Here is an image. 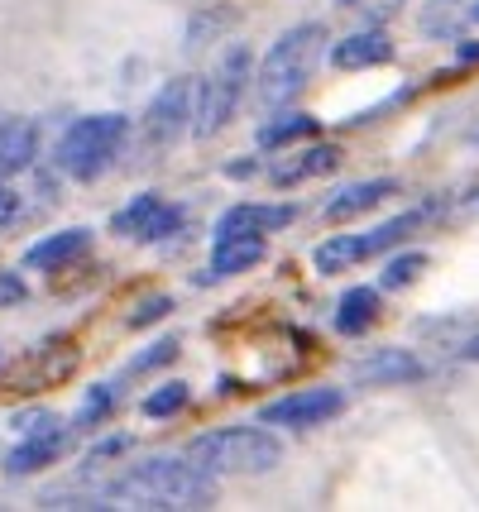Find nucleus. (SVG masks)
Masks as SVG:
<instances>
[{"label": "nucleus", "mask_w": 479, "mask_h": 512, "mask_svg": "<svg viewBox=\"0 0 479 512\" xmlns=\"http://www.w3.org/2000/svg\"><path fill=\"white\" fill-rule=\"evenodd\" d=\"M115 498H139L149 508H206L216 498L211 474L197 469L192 460H144V465L125 469L111 484Z\"/></svg>", "instance_id": "nucleus-1"}, {"label": "nucleus", "mask_w": 479, "mask_h": 512, "mask_svg": "<svg viewBox=\"0 0 479 512\" xmlns=\"http://www.w3.org/2000/svg\"><path fill=\"white\" fill-rule=\"evenodd\" d=\"M321 48H326V24H293L288 34H278L264 67H259V101L264 106H288L297 91L312 82Z\"/></svg>", "instance_id": "nucleus-2"}, {"label": "nucleus", "mask_w": 479, "mask_h": 512, "mask_svg": "<svg viewBox=\"0 0 479 512\" xmlns=\"http://www.w3.org/2000/svg\"><path fill=\"white\" fill-rule=\"evenodd\" d=\"M187 460L206 474H269L283 460V446L259 426H226V431L197 436L187 446Z\"/></svg>", "instance_id": "nucleus-3"}, {"label": "nucleus", "mask_w": 479, "mask_h": 512, "mask_svg": "<svg viewBox=\"0 0 479 512\" xmlns=\"http://www.w3.org/2000/svg\"><path fill=\"white\" fill-rule=\"evenodd\" d=\"M125 130H130V120L125 115H87V120H77L68 134H63V144H58V168L77 182H92L101 178L106 168H111V158L120 154V144H125Z\"/></svg>", "instance_id": "nucleus-4"}, {"label": "nucleus", "mask_w": 479, "mask_h": 512, "mask_svg": "<svg viewBox=\"0 0 479 512\" xmlns=\"http://www.w3.org/2000/svg\"><path fill=\"white\" fill-rule=\"evenodd\" d=\"M250 48L235 44L221 58V67L211 72L202 82V91H197V111H192V134L197 139H211V134L226 130V120L235 115V106H240V96H245V82H250Z\"/></svg>", "instance_id": "nucleus-5"}, {"label": "nucleus", "mask_w": 479, "mask_h": 512, "mask_svg": "<svg viewBox=\"0 0 479 512\" xmlns=\"http://www.w3.org/2000/svg\"><path fill=\"white\" fill-rule=\"evenodd\" d=\"M422 221H427V211H403V216L374 225V230H360V235H331L326 245H317V268L321 273H341L350 264H365V259L384 254V249L403 245Z\"/></svg>", "instance_id": "nucleus-6"}, {"label": "nucleus", "mask_w": 479, "mask_h": 512, "mask_svg": "<svg viewBox=\"0 0 479 512\" xmlns=\"http://www.w3.org/2000/svg\"><path fill=\"white\" fill-rule=\"evenodd\" d=\"M345 412V398L336 388H307V393H288V398L269 402L259 412V422L269 426H321Z\"/></svg>", "instance_id": "nucleus-7"}, {"label": "nucleus", "mask_w": 479, "mask_h": 512, "mask_svg": "<svg viewBox=\"0 0 479 512\" xmlns=\"http://www.w3.org/2000/svg\"><path fill=\"white\" fill-rule=\"evenodd\" d=\"M187 101H192V82H187V77L168 82V87L154 96V106L144 115V139H149V149H168V144L187 130V120H192Z\"/></svg>", "instance_id": "nucleus-8"}, {"label": "nucleus", "mask_w": 479, "mask_h": 512, "mask_svg": "<svg viewBox=\"0 0 479 512\" xmlns=\"http://www.w3.org/2000/svg\"><path fill=\"white\" fill-rule=\"evenodd\" d=\"M350 374L360 383H417V379H427V364L412 355V350H374V355L355 359Z\"/></svg>", "instance_id": "nucleus-9"}, {"label": "nucleus", "mask_w": 479, "mask_h": 512, "mask_svg": "<svg viewBox=\"0 0 479 512\" xmlns=\"http://www.w3.org/2000/svg\"><path fill=\"white\" fill-rule=\"evenodd\" d=\"M63 450H68V426L48 422V426H39V431H29V436H24V446L10 450L5 469H10V474H39V469L53 465Z\"/></svg>", "instance_id": "nucleus-10"}, {"label": "nucleus", "mask_w": 479, "mask_h": 512, "mask_svg": "<svg viewBox=\"0 0 479 512\" xmlns=\"http://www.w3.org/2000/svg\"><path fill=\"white\" fill-rule=\"evenodd\" d=\"M398 192V182L393 178H369V182H355V187H341L336 197L321 206V216L331 225H341V221H355V216H365V211H374L379 201H388Z\"/></svg>", "instance_id": "nucleus-11"}, {"label": "nucleus", "mask_w": 479, "mask_h": 512, "mask_svg": "<svg viewBox=\"0 0 479 512\" xmlns=\"http://www.w3.org/2000/svg\"><path fill=\"white\" fill-rule=\"evenodd\" d=\"M393 58V39H388L379 24H369L360 34H350L341 44H331V63L341 67V72H360V67H379Z\"/></svg>", "instance_id": "nucleus-12"}, {"label": "nucleus", "mask_w": 479, "mask_h": 512, "mask_svg": "<svg viewBox=\"0 0 479 512\" xmlns=\"http://www.w3.org/2000/svg\"><path fill=\"white\" fill-rule=\"evenodd\" d=\"M293 216H297L293 206H230L226 216L216 221V240H230V235H264V230L288 225Z\"/></svg>", "instance_id": "nucleus-13"}, {"label": "nucleus", "mask_w": 479, "mask_h": 512, "mask_svg": "<svg viewBox=\"0 0 479 512\" xmlns=\"http://www.w3.org/2000/svg\"><path fill=\"white\" fill-rule=\"evenodd\" d=\"M264 259V235H230V240H216V254H211V273H202L197 283H216V278H230V273H245Z\"/></svg>", "instance_id": "nucleus-14"}, {"label": "nucleus", "mask_w": 479, "mask_h": 512, "mask_svg": "<svg viewBox=\"0 0 479 512\" xmlns=\"http://www.w3.org/2000/svg\"><path fill=\"white\" fill-rule=\"evenodd\" d=\"M336 163H341V149H336V144H312V149H302V154L274 163L269 178H274L278 187H293V182H307V178H326Z\"/></svg>", "instance_id": "nucleus-15"}, {"label": "nucleus", "mask_w": 479, "mask_h": 512, "mask_svg": "<svg viewBox=\"0 0 479 512\" xmlns=\"http://www.w3.org/2000/svg\"><path fill=\"white\" fill-rule=\"evenodd\" d=\"M39 154V125L34 120H5L0 125V178L29 168Z\"/></svg>", "instance_id": "nucleus-16"}, {"label": "nucleus", "mask_w": 479, "mask_h": 512, "mask_svg": "<svg viewBox=\"0 0 479 512\" xmlns=\"http://www.w3.org/2000/svg\"><path fill=\"white\" fill-rule=\"evenodd\" d=\"M87 245H92V230L72 225V230H58V235L39 240V245L24 254V264H29V268H63V264H72V259H77Z\"/></svg>", "instance_id": "nucleus-17"}, {"label": "nucleus", "mask_w": 479, "mask_h": 512, "mask_svg": "<svg viewBox=\"0 0 479 512\" xmlns=\"http://www.w3.org/2000/svg\"><path fill=\"white\" fill-rule=\"evenodd\" d=\"M374 316H379V288H350L336 307V331L360 335L374 326Z\"/></svg>", "instance_id": "nucleus-18"}, {"label": "nucleus", "mask_w": 479, "mask_h": 512, "mask_svg": "<svg viewBox=\"0 0 479 512\" xmlns=\"http://www.w3.org/2000/svg\"><path fill=\"white\" fill-rule=\"evenodd\" d=\"M470 15H475V0H427L417 24H422L427 39H446V34H456Z\"/></svg>", "instance_id": "nucleus-19"}, {"label": "nucleus", "mask_w": 479, "mask_h": 512, "mask_svg": "<svg viewBox=\"0 0 479 512\" xmlns=\"http://www.w3.org/2000/svg\"><path fill=\"white\" fill-rule=\"evenodd\" d=\"M321 125L312 120V115L302 111H288V115H274L264 130H259V144L264 149H278V144H293V139H307V134H317Z\"/></svg>", "instance_id": "nucleus-20"}, {"label": "nucleus", "mask_w": 479, "mask_h": 512, "mask_svg": "<svg viewBox=\"0 0 479 512\" xmlns=\"http://www.w3.org/2000/svg\"><path fill=\"white\" fill-rule=\"evenodd\" d=\"M159 206H163V201L154 197V192H144V197H135L125 211H115L111 230H115V235H125V240H139V235H144V225L154 221V211H159Z\"/></svg>", "instance_id": "nucleus-21"}, {"label": "nucleus", "mask_w": 479, "mask_h": 512, "mask_svg": "<svg viewBox=\"0 0 479 512\" xmlns=\"http://www.w3.org/2000/svg\"><path fill=\"white\" fill-rule=\"evenodd\" d=\"M422 268H427V254H398V259H388L384 278H379V288H388V292L412 288V283L422 278Z\"/></svg>", "instance_id": "nucleus-22"}, {"label": "nucleus", "mask_w": 479, "mask_h": 512, "mask_svg": "<svg viewBox=\"0 0 479 512\" xmlns=\"http://www.w3.org/2000/svg\"><path fill=\"white\" fill-rule=\"evenodd\" d=\"M187 407V383H163L144 398V417H173Z\"/></svg>", "instance_id": "nucleus-23"}, {"label": "nucleus", "mask_w": 479, "mask_h": 512, "mask_svg": "<svg viewBox=\"0 0 479 512\" xmlns=\"http://www.w3.org/2000/svg\"><path fill=\"white\" fill-rule=\"evenodd\" d=\"M345 15H355L360 24H384L403 10V0H341Z\"/></svg>", "instance_id": "nucleus-24"}, {"label": "nucleus", "mask_w": 479, "mask_h": 512, "mask_svg": "<svg viewBox=\"0 0 479 512\" xmlns=\"http://www.w3.org/2000/svg\"><path fill=\"white\" fill-rule=\"evenodd\" d=\"M178 225H183V211H178V206H159V211H154V221L144 225V235H139V240H144V245H154V240H168V235H173Z\"/></svg>", "instance_id": "nucleus-25"}, {"label": "nucleus", "mask_w": 479, "mask_h": 512, "mask_svg": "<svg viewBox=\"0 0 479 512\" xmlns=\"http://www.w3.org/2000/svg\"><path fill=\"white\" fill-rule=\"evenodd\" d=\"M178 355V340H159V345H149L139 359H130V369L125 374H144V369H159V364H168V359Z\"/></svg>", "instance_id": "nucleus-26"}, {"label": "nucleus", "mask_w": 479, "mask_h": 512, "mask_svg": "<svg viewBox=\"0 0 479 512\" xmlns=\"http://www.w3.org/2000/svg\"><path fill=\"white\" fill-rule=\"evenodd\" d=\"M173 312V302H168V297H149V302H139L135 312L125 316V326H130V331H139V326H154V321H159V316H168Z\"/></svg>", "instance_id": "nucleus-27"}, {"label": "nucleus", "mask_w": 479, "mask_h": 512, "mask_svg": "<svg viewBox=\"0 0 479 512\" xmlns=\"http://www.w3.org/2000/svg\"><path fill=\"white\" fill-rule=\"evenodd\" d=\"M106 412H111V388H92L87 402H82V412H77V426H96Z\"/></svg>", "instance_id": "nucleus-28"}, {"label": "nucleus", "mask_w": 479, "mask_h": 512, "mask_svg": "<svg viewBox=\"0 0 479 512\" xmlns=\"http://www.w3.org/2000/svg\"><path fill=\"white\" fill-rule=\"evenodd\" d=\"M24 283L15 278V273H0V307H15V302H24Z\"/></svg>", "instance_id": "nucleus-29"}, {"label": "nucleus", "mask_w": 479, "mask_h": 512, "mask_svg": "<svg viewBox=\"0 0 479 512\" xmlns=\"http://www.w3.org/2000/svg\"><path fill=\"white\" fill-rule=\"evenodd\" d=\"M15 216H20V197L10 187H0V225H10Z\"/></svg>", "instance_id": "nucleus-30"}, {"label": "nucleus", "mask_w": 479, "mask_h": 512, "mask_svg": "<svg viewBox=\"0 0 479 512\" xmlns=\"http://www.w3.org/2000/svg\"><path fill=\"white\" fill-rule=\"evenodd\" d=\"M456 355H460V359H479V335H475V340H465Z\"/></svg>", "instance_id": "nucleus-31"}, {"label": "nucleus", "mask_w": 479, "mask_h": 512, "mask_svg": "<svg viewBox=\"0 0 479 512\" xmlns=\"http://www.w3.org/2000/svg\"><path fill=\"white\" fill-rule=\"evenodd\" d=\"M475 20H479V0H475Z\"/></svg>", "instance_id": "nucleus-32"}]
</instances>
